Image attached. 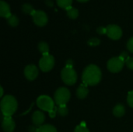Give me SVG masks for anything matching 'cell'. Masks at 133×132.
<instances>
[{"label":"cell","mask_w":133,"mask_h":132,"mask_svg":"<svg viewBox=\"0 0 133 132\" xmlns=\"http://www.w3.org/2000/svg\"><path fill=\"white\" fill-rule=\"evenodd\" d=\"M102 73L100 68L95 65H90L83 70L82 81L87 86H96L101 80Z\"/></svg>","instance_id":"1"},{"label":"cell","mask_w":133,"mask_h":132,"mask_svg":"<svg viewBox=\"0 0 133 132\" xmlns=\"http://www.w3.org/2000/svg\"><path fill=\"white\" fill-rule=\"evenodd\" d=\"M0 107L2 113L5 117H11L17 110V100L14 96L6 95L2 97L0 103Z\"/></svg>","instance_id":"2"},{"label":"cell","mask_w":133,"mask_h":132,"mask_svg":"<svg viewBox=\"0 0 133 132\" xmlns=\"http://www.w3.org/2000/svg\"><path fill=\"white\" fill-rule=\"evenodd\" d=\"M70 91L65 87L58 88L54 94V100L58 106L65 105L70 100Z\"/></svg>","instance_id":"3"},{"label":"cell","mask_w":133,"mask_h":132,"mask_svg":"<svg viewBox=\"0 0 133 132\" xmlns=\"http://www.w3.org/2000/svg\"><path fill=\"white\" fill-rule=\"evenodd\" d=\"M61 77L65 84L73 86L77 81V73L73 68L65 67L61 72Z\"/></svg>","instance_id":"4"},{"label":"cell","mask_w":133,"mask_h":132,"mask_svg":"<svg viewBox=\"0 0 133 132\" xmlns=\"http://www.w3.org/2000/svg\"><path fill=\"white\" fill-rule=\"evenodd\" d=\"M37 105L41 110L48 112H51L55 108L54 100L50 96L46 95L40 96L37 99Z\"/></svg>","instance_id":"5"},{"label":"cell","mask_w":133,"mask_h":132,"mask_svg":"<svg viewBox=\"0 0 133 132\" xmlns=\"http://www.w3.org/2000/svg\"><path fill=\"white\" fill-rule=\"evenodd\" d=\"M55 65V58L51 54L43 55L39 61V68L44 72H50Z\"/></svg>","instance_id":"6"},{"label":"cell","mask_w":133,"mask_h":132,"mask_svg":"<svg viewBox=\"0 0 133 132\" xmlns=\"http://www.w3.org/2000/svg\"><path fill=\"white\" fill-rule=\"evenodd\" d=\"M125 63V62L120 57H114L108 61L107 67L111 72L118 73L122 70Z\"/></svg>","instance_id":"7"},{"label":"cell","mask_w":133,"mask_h":132,"mask_svg":"<svg viewBox=\"0 0 133 132\" xmlns=\"http://www.w3.org/2000/svg\"><path fill=\"white\" fill-rule=\"evenodd\" d=\"M34 23L38 26H44L48 23V16L42 10H34L31 14Z\"/></svg>","instance_id":"8"},{"label":"cell","mask_w":133,"mask_h":132,"mask_svg":"<svg viewBox=\"0 0 133 132\" xmlns=\"http://www.w3.org/2000/svg\"><path fill=\"white\" fill-rule=\"evenodd\" d=\"M107 35L112 40H119L122 36V30L121 27L115 24H110L107 27Z\"/></svg>","instance_id":"9"},{"label":"cell","mask_w":133,"mask_h":132,"mask_svg":"<svg viewBox=\"0 0 133 132\" xmlns=\"http://www.w3.org/2000/svg\"><path fill=\"white\" fill-rule=\"evenodd\" d=\"M24 75L29 81H34L38 75L37 67L34 65H28L24 68Z\"/></svg>","instance_id":"10"},{"label":"cell","mask_w":133,"mask_h":132,"mask_svg":"<svg viewBox=\"0 0 133 132\" xmlns=\"http://www.w3.org/2000/svg\"><path fill=\"white\" fill-rule=\"evenodd\" d=\"M2 128L5 132H13L16 128L15 121L11 117H5L2 122Z\"/></svg>","instance_id":"11"},{"label":"cell","mask_w":133,"mask_h":132,"mask_svg":"<svg viewBox=\"0 0 133 132\" xmlns=\"http://www.w3.org/2000/svg\"><path fill=\"white\" fill-rule=\"evenodd\" d=\"M45 121V115L41 111H35L32 115V122L37 127L42 126Z\"/></svg>","instance_id":"12"},{"label":"cell","mask_w":133,"mask_h":132,"mask_svg":"<svg viewBox=\"0 0 133 132\" xmlns=\"http://www.w3.org/2000/svg\"><path fill=\"white\" fill-rule=\"evenodd\" d=\"M11 12H10V7L9 5V4L1 0L0 1V16L2 17H5V18H9L11 16Z\"/></svg>","instance_id":"13"},{"label":"cell","mask_w":133,"mask_h":132,"mask_svg":"<svg viewBox=\"0 0 133 132\" xmlns=\"http://www.w3.org/2000/svg\"><path fill=\"white\" fill-rule=\"evenodd\" d=\"M88 93H89V89L87 88V86L85 85L84 83L81 84L78 87V89H76V96L80 100L85 99L87 96Z\"/></svg>","instance_id":"14"},{"label":"cell","mask_w":133,"mask_h":132,"mask_svg":"<svg viewBox=\"0 0 133 132\" xmlns=\"http://www.w3.org/2000/svg\"><path fill=\"white\" fill-rule=\"evenodd\" d=\"M125 114V108L122 104L116 105L113 109V114L117 117H122Z\"/></svg>","instance_id":"15"},{"label":"cell","mask_w":133,"mask_h":132,"mask_svg":"<svg viewBox=\"0 0 133 132\" xmlns=\"http://www.w3.org/2000/svg\"><path fill=\"white\" fill-rule=\"evenodd\" d=\"M37 48L43 55L49 54V46H48V43H46L44 41H41L37 45Z\"/></svg>","instance_id":"16"},{"label":"cell","mask_w":133,"mask_h":132,"mask_svg":"<svg viewBox=\"0 0 133 132\" xmlns=\"http://www.w3.org/2000/svg\"><path fill=\"white\" fill-rule=\"evenodd\" d=\"M67 16L71 19H76L79 16V11L76 8H72V6L66 9Z\"/></svg>","instance_id":"17"},{"label":"cell","mask_w":133,"mask_h":132,"mask_svg":"<svg viewBox=\"0 0 133 132\" xmlns=\"http://www.w3.org/2000/svg\"><path fill=\"white\" fill-rule=\"evenodd\" d=\"M37 132H58L56 128L51 124H44L38 128Z\"/></svg>","instance_id":"18"},{"label":"cell","mask_w":133,"mask_h":132,"mask_svg":"<svg viewBox=\"0 0 133 132\" xmlns=\"http://www.w3.org/2000/svg\"><path fill=\"white\" fill-rule=\"evenodd\" d=\"M21 9H22L23 12L26 13V14H30V15H31V14L33 13V12L35 10V9L33 8V6H32L30 3H26H26H23V4L22 5Z\"/></svg>","instance_id":"19"},{"label":"cell","mask_w":133,"mask_h":132,"mask_svg":"<svg viewBox=\"0 0 133 132\" xmlns=\"http://www.w3.org/2000/svg\"><path fill=\"white\" fill-rule=\"evenodd\" d=\"M7 22L11 26H16L19 24V19L16 15L12 14L9 18H7Z\"/></svg>","instance_id":"20"},{"label":"cell","mask_w":133,"mask_h":132,"mask_svg":"<svg viewBox=\"0 0 133 132\" xmlns=\"http://www.w3.org/2000/svg\"><path fill=\"white\" fill-rule=\"evenodd\" d=\"M57 4L59 7L63 8V9H67L71 6L72 0H56Z\"/></svg>","instance_id":"21"},{"label":"cell","mask_w":133,"mask_h":132,"mask_svg":"<svg viewBox=\"0 0 133 132\" xmlns=\"http://www.w3.org/2000/svg\"><path fill=\"white\" fill-rule=\"evenodd\" d=\"M57 112L60 116L65 117L69 113V110L65 105H62V106H58L57 107Z\"/></svg>","instance_id":"22"},{"label":"cell","mask_w":133,"mask_h":132,"mask_svg":"<svg viewBox=\"0 0 133 132\" xmlns=\"http://www.w3.org/2000/svg\"><path fill=\"white\" fill-rule=\"evenodd\" d=\"M101 43V40L100 39H98L97 37H92L90 38L88 41H87V44L91 46V47H96V46H98Z\"/></svg>","instance_id":"23"},{"label":"cell","mask_w":133,"mask_h":132,"mask_svg":"<svg viewBox=\"0 0 133 132\" xmlns=\"http://www.w3.org/2000/svg\"><path fill=\"white\" fill-rule=\"evenodd\" d=\"M127 102L130 107L133 108V91H131L129 93L127 96Z\"/></svg>","instance_id":"24"},{"label":"cell","mask_w":133,"mask_h":132,"mask_svg":"<svg viewBox=\"0 0 133 132\" xmlns=\"http://www.w3.org/2000/svg\"><path fill=\"white\" fill-rule=\"evenodd\" d=\"M74 132H90L89 129L85 127L84 125H78L76 128H75V131Z\"/></svg>","instance_id":"25"},{"label":"cell","mask_w":133,"mask_h":132,"mask_svg":"<svg viewBox=\"0 0 133 132\" xmlns=\"http://www.w3.org/2000/svg\"><path fill=\"white\" fill-rule=\"evenodd\" d=\"M127 48H128V50H129L130 52L133 53V37H131V38L128 40V42H127Z\"/></svg>","instance_id":"26"},{"label":"cell","mask_w":133,"mask_h":132,"mask_svg":"<svg viewBox=\"0 0 133 132\" xmlns=\"http://www.w3.org/2000/svg\"><path fill=\"white\" fill-rule=\"evenodd\" d=\"M125 64H126V66H127L129 69L133 70V58L129 57V59L125 61Z\"/></svg>","instance_id":"27"},{"label":"cell","mask_w":133,"mask_h":132,"mask_svg":"<svg viewBox=\"0 0 133 132\" xmlns=\"http://www.w3.org/2000/svg\"><path fill=\"white\" fill-rule=\"evenodd\" d=\"M97 32L101 34V35H103V34H106L107 33V28L106 27H104V26H100L97 29Z\"/></svg>","instance_id":"28"},{"label":"cell","mask_w":133,"mask_h":132,"mask_svg":"<svg viewBox=\"0 0 133 132\" xmlns=\"http://www.w3.org/2000/svg\"><path fill=\"white\" fill-rule=\"evenodd\" d=\"M125 62L129 59V54H128V53L126 52V51H123V52H122V54H120V56H119Z\"/></svg>","instance_id":"29"},{"label":"cell","mask_w":133,"mask_h":132,"mask_svg":"<svg viewBox=\"0 0 133 132\" xmlns=\"http://www.w3.org/2000/svg\"><path fill=\"white\" fill-rule=\"evenodd\" d=\"M38 131V128L37 126H30L29 127V132H37Z\"/></svg>","instance_id":"30"},{"label":"cell","mask_w":133,"mask_h":132,"mask_svg":"<svg viewBox=\"0 0 133 132\" xmlns=\"http://www.w3.org/2000/svg\"><path fill=\"white\" fill-rule=\"evenodd\" d=\"M73 65H74V64H73V61H72L71 59H69V60H68V61H66V66H65V67H70V68H73Z\"/></svg>","instance_id":"31"},{"label":"cell","mask_w":133,"mask_h":132,"mask_svg":"<svg viewBox=\"0 0 133 132\" xmlns=\"http://www.w3.org/2000/svg\"><path fill=\"white\" fill-rule=\"evenodd\" d=\"M56 111H57V107H55L53 110H51V112H49V115L51 117H55V116L56 115Z\"/></svg>","instance_id":"32"},{"label":"cell","mask_w":133,"mask_h":132,"mask_svg":"<svg viewBox=\"0 0 133 132\" xmlns=\"http://www.w3.org/2000/svg\"><path fill=\"white\" fill-rule=\"evenodd\" d=\"M45 3L48 6H52L53 5V1L52 0H45Z\"/></svg>","instance_id":"33"},{"label":"cell","mask_w":133,"mask_h":132,"mask_svg":"<svg viewBox=\"0 0 133 132\" xmlns=\"http://www.w3.org/2000/svg\"><path fill=\"white\" fill-rule=\"evenodd\" d=\"M0 89H1V94H0V96L2 97V96H3V88L1 86V87H0Z\"/></svg>","instance_id":"34"},{"label":"cell","mask_w":133,"mask_h":132,"mask_svg":"<svg viewBox=\"0 0 133 132\" xmlns=\"http://www.w3.org/2000/svg\"><path fill=\"white\" fill-rule=\"evenodd\" d=\"M77 1H79L80 2H87L88 0H77Z\"/></svg>","instance_id":"35"}]
</instances>
